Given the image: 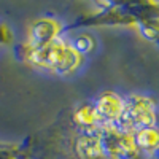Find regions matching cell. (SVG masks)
Returning a JSON list of instances; mask_svg holds the SVG:
<instances>
[{
	"label": "cell",
	"mask_w": 159,
	"mask_h": 159,
	"mask_svg": "<svg viewBox=\"0 0 159 159\" xmlns=\"http://www.w3.org/2000/svg\"><path fill=\"white\" fill-rule=\"evenodd\" d=\"M34 61L43 67L67 72L76 65L78 56L73 49L62 43H45L34 49Z\"/></svg>",
	"instance_id": "1"
},
{
	"label": "cell",
	"mask_w": 159,
	"mask_h": 159,
	"mask_svg": "<svg viewBox=\"0 0 159 159\" xmlns=\"http://www.w3.org/2000/svg\"><path fill=\"white\" fill-rule=\"evenodd\" d=\"M123 116H124V123L130 126H147L153 121L151 110L143 102H139L137 105H134L129 110V115H123Z\"/></svg>",
	"instance_id": "2"
},
{
	"label": "cell",
	"mask_w": 159,
	"mask_h": 159,
	"mask_svg": "<svg viewBox=\"0 0 159 159\" xmlns=\"http://www.w3.org/2000/svg\"><path fill=\"white\" fill-rule=\"evenodd\" d=\"M123 111V103L115 96H105L99 102V113L105 118H115L119 116Z\"/></svg>",
	"instance_id": "3"
},
{
	"label": "cell",
	"mask_w": 159,
	"mask_h": 159,
	"mask_svg": "<svg viewBox=\"0 0 159 159\" xmlns=\"http://www.w3.org/2000/svg\"><path fill=\"white\" fill-rule=\"evenodd\" d=\"M137 142L142 148L145 150H151V148H156L159 145V132L153 130V129H145V130H140V134L137 137Z\"/></svg>",
	"instance_id": "4"
},
{
	"label": "cell",
	"mask_w": 159,
	"mask_h": 159,
	"mask_svg": "<svg viewBox=\"0 0 159 159\" xmlns=\"http://www.w3.org/2000/svg\"><path fill=\"white\" fill-rule=\"evenodd\" d=\"M54 35V27H52V24L49 22H43V24H40L37 25V38H40L42 42L48 43V40ZM42 43V45H45Z\"/></svg>",
	"instance_id": "5"
}]
</instances>
